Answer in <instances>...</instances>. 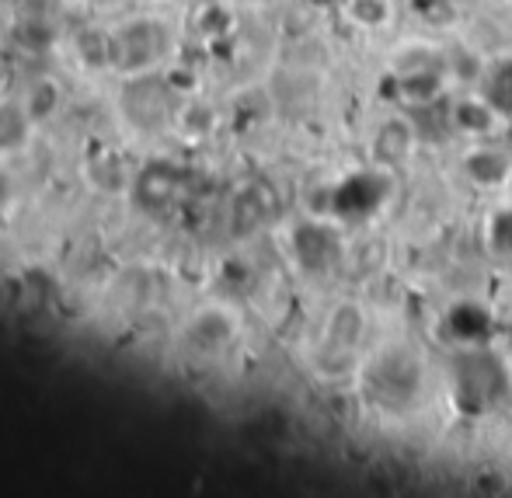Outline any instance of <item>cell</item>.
<instances>
[{
  "label": "cell",
  "mask_w": 512,
  "mask_h": 498,
  "mask_svg": "<svg viewBox=\"0 0 512 498\" xmlns=\"http://www.w3.org/2000/svg\"><path fill=\"white\" fill-rule=\"evenodd\" d=\"M450 363V401L457 415L485 418L509 398V370L492 345L453 349Z\"/></svg>",
  "instance_id": "1"
},
{
  "label": "cell",
  "mask_w": 512,
  "mask_h": 498,
  "mask_svg": "<svg viewBox=\"0 0 512 498\" xmlns=\"http://www.w3.org/2000/svg\"><path fill=\"white\" fill-rule=\"evenodd\" d=\"M425 391V373L422 363L415 359V352L391 345V349H380L377 356L366 363L363 370V394L373 408L380 411H411Z\"/></svg>",
  "instance_id": "2"
},
{
  "label": "cell",
  "mask_w": 512,
  "mask_h": 498,
  "mask_svg": "<svg viewBox=\"0 0 512 498\" xmlns=\"http://www.w3.org/2000/svg\"><path fill=\"white\" fill-rule=\"evenodd\" d=\"M394 196V178L384 171H356V175L342 178L331 189V213L338 220H366V216L380 213Z\"/></svg>",
  "instance_id": "3"
},
{
  "label": "cell",
  "mask_w": 512,
  "mask_h": 498,
  "mask_svg": "<svg viewBox=\"0 0 512 498\" xmlns=\"http://www.w3.org/2000/svg\"><path fill=\"white\" fill-rule=\"evenodd\" d=\"M164 53V28L154 21H129L108 35V67L119 74H147Z\"/></svg>",
  "instance_id": "4"
},
{
  "label": "cell",
  "mask_w": 512,
  "mask_h": 498,
  "mask_svg": "<svg viewBox=\"0 0 512 498\" xmlns=\"http://www.w3.org/2000/svg\"><path fill=\"white\" fill-rule=\"evenodd\" d=\"M293 258L297 265L310 276H321V272H331L338 262H342V234L328 223L307 220L293 230Z\"/></svg>",
  "instance_id": "5"
},
{
  "label": "cell",
  "mask_w": 512,
  "mask_h": 498,
  "mask_svg": "<svg viewBox=\"0 0 512 498\" xmlns=\"http://www.w3.org/2000/svg\"><path fill=\"white\" fill-rule=\"evenodd\" d=\"M439 335L450 349H474V345H492L495 317L488 307L471 300H460L439 317Z\"/></svg>",
  "instance_id": "6"
},
{
  "label": "cell",
  "mask_w": 512,
  "mask_h": 498,
  "mask_svg": "<svg viewBox=\"0 0 512 498\" xmlns=\"http://www.w3.org/2000/svg\"><path fill=\"white\" fill-rule=\"evenodd\" d=\"M446 88L443 70L436 67H411V70H394L391 77V98L401 101V105L422 108L432 105Z\"/></svg>",
  "instance_id": "7"
},
{
  "label": "cell",
  "mask_w": 512,
  "mask_h": 498,
  "mask_svg": "<svg viewBox=\"0 0 512 498\" xmlns=\"http://www.w3.org/2000/svg\"><path fill=\"white\" fill-rule=\"evenodd\" d=\"M446 115H450V126L460 129V133H467V136H492L495 129H499V122L506 119V115H502L485 95L453 98L450 112H446Z\"/></svg>",
  "instance_id": "8"
},
{
  "label": "cell",
  "mask_w": 512,
  "mask_h": 498,
  "mask_svg": "<svg viewBox=\"0 0 512 498\" xmlns=\"http://www.w3.org/2000/svg\"><path fill=\"white\" fill-rule=\"evenodd\" d=\"M464 171L481 189H502L512 185V157L499 147H481L464 157Z\"/></svg>",
  "instance_id": "9"
},
{
  "label": "cell",
  "mask_w": 512,
  "mask_h": 498,
  "mask_svg": "<svg viewBox=\"0 0 512 498\" xmlns=\"http://www.w3.org/2000/svg\"><path fill=\"white\" fill-rule=\"evenodd\" d=\"M32 112H28L25 101L4 98L0 101V154H18L21 147L32 136Z\"/></svg>",
  "instance_id": "10"
},
{
  "label": "cell",
  "mask_w": 512,
  "mask_h": 498,
  "mask_svg": "<svg viewBox=\"0 0 512 498\" xmlns=\"http://www.w3.org/2000/svg\"><path fill=\"white\" fill-rule=\"evenodd\" d=\"M415 147V129H411L408 119H387L384 126L373 136V150H377L380 161L398 164L408 157V150Z\"/></svg>",
  "instance_id": "11"
},
{
  "label": "cell",
  "mask_w": 512,
  "mask_h": 498,
  "mask_svg": "<svg viewBox=\"0 0 512 498\" xmlns=\"http://www.w3.org/2000/svg\"><path fill=\"white\" fill-rule=\"evenodd\" d=\"M485 244L495 258H512V202L499 206L485 223Z\"/></svg>",
  "instance_id": "12"
},
{
  "label": "cell",
  "mask_w": 512,
  "mask_h": 498,
  "mask_svg": "<svg viewBox=\"0 0 512 498\" xmlns=\"http://www.w3.org/2000/svg\"><path fill=\"white\" fill-rule=\"evenodd\" d=\"M502 115H512V60H502L499 67L488 70L485 77V91H481Z\"/></svg>",
  "instance_id": "13"
},
{
  "label": "cell",
  "mask_w": 512,
  "mask_h": 498,
  "mask_svg": "<svg viewBox=\"0 0 512 498\" xmlns=\"http://www.w3.org/2000/svg\"><path fill=\"white\" fill-rule=\"evenodd\" d=\"M349 18L363 28H380L391 18V4L387 0H349Z\"/></svg>",
  "instance_id": "14"
},
{
  "label": "cell",
  "mask_w": 512,
  "mask_h": 498,
  "mask_svg": "<svg viewBox=\"0 0 512 498\" xmlns=\"http://www.w3.org/2000/svg\"><path fill=\"white\" fill-rule=\"evenodd\" d=\"M4 199H7V182H4V175H0V206H4Z\"/></svg>",
  "instance_id": "15"
},
{
  "label": "cell",
  "mask_w": 512,
  "mask_h": 498,
  "mask_svg": "<svg viewBox=\"0 0 512 498\" xmlns=\"http://www.w3.org/2000/svg\"><path fill=\"white\" fill-rule=\"evenodd\" d=\"M143 4H154V0H143Z\"/></svg>",
  "instance_id": "16"
},
{
  "label": "cell",
  "mask_w": 512,
  "mask_h": 498,
  "mask_svg": "<svg viewBox=\"0 0 512 498\" xmlns=\"http://www.w3.org/2000/svg\"><path fill=\"white\" fill-rule=\"evenodd\" d=\"M248 4H255V0H248Z\"/></svg>",
  "instance_id": "17"
}]
</instances>
